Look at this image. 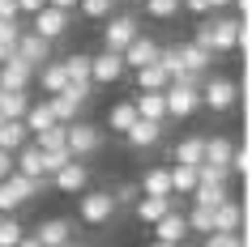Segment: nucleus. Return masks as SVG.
Masks as SVG:
<instances>
[{
  "label": "nucleus",
  "mask_w": 252,
  "mask_h": 247,
  "mask_svg": "<svg viewBox=\"0 0 252 247\" xmlns=\"http://www.w3.org/2000/svg\"><path fill=\"white\" fill-rule=\"evenodd\" d=\"M235 98H239V85L231 77H210L205 73V81H201V107H210V111H231L235 107Z\"/></svg>",
  "instance_id": "f257e3e1"
},
{
  "label": "nucleus",
  "mask_w": 252,
  "mask_h": 247,
  "mask_svg": "<svg viewBox=\"0 0 252 247\" xmlns=\"http://www.w3.org/2000/svg\"><path fill=\"white\" fill-rule=\"evenodd\" d=\"M107 22V30H103V47H111V52H124L128 43L141 34V26H137V17L133 13H111V17H103Z\"/></svg>",
  "instance_id": "f03ea898"
},
{
  "label": "nucleus",
  "mask_w": 252,
  "mask_h": 247,
  "mask_svg": "<svg viewBox=\"0 0 252 247\" xmlns=\"http://www.w3.org/2000/svg\"><path fill=\"white\" fill-rule=\"evenodd\" d=\"M162 98H167V119H188L201 107V85H175L171 81L162 90Z\"/></svg>",
  "instance_id": "7ed1b4c3"
},
{
  "label": "nucleus",
  "mask_w": 252,
  "mask_h": 247,
  "mask_svg": "<svg viewBox=\"0 0 252 247\" xmlns=\"http://www.w3.org/2000/svg\"><path fill=\"white\" fill-rule=\"evenodd\" d=\"M116 196L111 192H86L81 196V221L86 226H107V221L116 218Z\"/></svg>",
  "instance_id": "20e7f679"
},
{
  "label": "nucleus",
  "mask_w": 252,
  "mask_h": 247,
  "mask_svg": "<svg viewBox=\"0 0 252 247\" xmlns=\"http://www.w3.org/2000/svg\"><path fill=\"white\" fill-rule=\"evenodd\" d=\"M98 145H103V132L94 128V124H68L64 149L73 158H94V154H98Z\"/></svg>",
  "instance_id": "39448f33"
},
{
  "label": "nucleus",
  "mask_w": 252,
  "mask_h": 247,
  "mask_svg": "<svg viewBox=\"0 0 252 247\" xmlns=\"http://www.w3.org/2000/svg\"><path fill=\"white\" fill-rule=\"evenodd\" d=\"M30 17H34V26H30V30H34V34H43V39H64V34H68V9H56V4H43V9H39V13H30Z\"/></svg>",
  "instance_id": "423d86ee"
},
{
  "label": "nucleus",
  "mask_w": 252,
  "mask_h": 247,
  "mask_svg": "<svg viewBox=\"0 0 252 247\" xmlns=\"http://www.w3.org/2000/svg\"><path fill=\"white\" fill-rule=\"evenodd\" d=\"M120 77H124V60H120V52L103 47L98 55H90V81H94V85H116Z\"/></svg>",
  "instance_id": "0eeeda50"
},
{
  "label": "nucleus",
  "mask_w": 252,
  "mask_h": 247,
  "mask_svg": "<svg viewBox=\"0 0 252 247\" xmlns=\"http://www.w3.org/2000/svg\"><path fill=\"white\" fill-rule=\"evenodd\" d=\"M30 81H34V68H30L17 52L0 64V90H30Z\"/></svg>",
  "instance_id": "6e6552de"
},
{
  "label": "nucleus",
  "mask_w": 252,
  "mask_h": 247,
  "mask_svg": "<svg viewBox=\"0 0 252 247\" xmlns=\"http://www.w3.org/2000/svg\"><path fill=\"white\" fill-rule=\"evenodd\" d=\"M17 55H22L30 68H39L43 60H52V39H43L34 30H22V34H17Z\"/></svg>",
  "instance_id": "1a4fd4ad"
},
{
  "label": "nucleus",
  "mask_w": 252,
  "mask_h": 247,
  "mask_svg": "<svg viewBox=\"0 0 252 247\" xmlns=\"http://www.w3.org/2000/svg\"><path fill=\"white\" fill-rule=\"evenodd\" d=\"M124 141L133 145V149H154V145L162 141V124L158 119H141L137 115L133 124H128V132H124Z\"/></svg>",
  "instance_id": "9d476101"
},
{
  "label": "nucleus",
  "mask_w": 252,
  "mask_h": 247,
  "mask_svg": "<svg viewBox=\"0 0 252 247\" xmlns=\"http://www.w3.org/2000/svg\"><path fill=\"white\" fill-rule=\"evenodd\" d=\"M167 209H175V196H137L133 200V213H137V221H146V226H154V221L167 213Z\"/></svg>",
  "instance_id": "9b49d317"
},
{
  "label": "nucleus",
  "mask_w": 252,
  "mask_h": 247,
  "mask_svg": "<svg viewBox=\"0 0 252 247\" xmlns=\"http://www.w3.org/2000/svg\"><path fill=\"white\" fill-rule=\"evenodd\" d=\"M52 179H56V188H60V192H86V183H90V170L81 166L77 158H68V162L56 170Z\"/></svg>",
  "instance_id": "f8f14e48"
},
{
  "label": "nucleus",
  "mask_w": 252,
  "mask_h": 247,
  "mask_svg": "<svg viewBox=\"0 0 252 247\" xmlns=\"http://www.w3.org/2000/svg\"><path fill=\"white\" fill-rule=\"evenodd\" d=\"M154 55H158V43L146 39V34H137V39L120 52V60H124V68H141V64H154Z\"/></svg>",
  "instance_id": "ddd939ff"
},
{
  "label": "nucleus",
  "mask_w": 252,
  "mask_h": 247,
  "mask_svg": "<svg viewBox=\"0 0 252 247\" xmlns=\"http://www.w3.org/2000/svg\"><path fill=\"white\" fill-rule=\"evenodd\" d=\"M214 230H222V234H239L244 230V209L226 196L222 205H214Z\"/></svg>",
  "instance_id": "4468645a"
},
{
  "label": "nucleus",
  "mask_w": 252,
  "mask_h": 247,
  "mask_svg": "<svg viewBox=\"0 0 252 247\" xmlns=\"http://www.w3.org/2000/svg\"><path fill=\"white\" fill-rule=\"evenodd\" d=\"M133 107H137L141 119H158V124L167 119V98H162V90H137Z\"/></svg>",
  "instance_id": "2eb2a0df"
},
{
  "label": "nucleus",
  "mask_w": 252,
  "mask_h": 247,
  "mask_svg": "<svg viewBox=\"0 0 252 247\" xmlns=\"http://www.w3.org/2000/svg\"><path fill=\"white\" fill-rule=\"evenodd\" d=\"M154 239H167V243H180V239H188V221H184V213L167 209V213L154 221Z\"/></svg>",
  "instance_id": "dca6fc26"
},
{
  "label": "nucleus",
  "mask_w": 252,
  "mask_h": 247,
  "mask_svg": "<svg viewBox=\"0 0 252 247\" xmlns=\"http://www.w3.org/2000/svg\"><path fill=\"white\" fill-rule=\"evenodd\" d=\"M137 188L146 196H175L171 192V166H150L141 179H137Z\"/></svg>",
  "instance_id": "f3484780"
},
{
  "label": "nucleus",
  "mask_w": 252,
  "mask_h": 247,
  "mask_svg": "<svg viewBox=\"0 0 252 247\" xmlns=\"http://www.w3.org/2000/svg\"><path fill=\"white\" fill-rule=\"evenodd\" d=\"M34 73H39V85L47 94H60L68 85V73H64V60H43L39 68H34Z\"/></svg>",
  "instance_id": "a211bd4d"
},
{
  "label": "nucleus",
  "mask_w": 252,
  "mask_h": 247,
  "mask_svg": "<svg viewBox=\"0 0 252 247\" xmlns=\"http://www.w3.org/2000/svg\"><path fill=\"white\" fill-rule=\"evenodd\" d=\"M201 158H205V137H184L180 145H171V162L180 166H201Z\"/></svg>",
  "instance_id": "6ab92c4d"
},
{
  "label": "nucleus",
  "mask_w": 252,
  "mask_h": 247,
  "mask_svg": "<svg viewBox=\"0 0 252 247\" xmlns=\"http://www.w3.org/2000/svg\"><path fill=\"white\" fill-rule=\"evenodd\" d=\"M34 239H39L43 247L64 243V239H73V221H68V218H47V221L39 226V230H34Z\"/></svg>",
  "instance_id": "aec40b11"
},
{
  "label": "nucleus",
  "mask_w": 252,
  "mask_h": 247,
  "mask_svg": "<svg viewBox=\"0 0 252 247\" xmlns=\"http://www.w3.org/2000/svg\"><path fill=\"white\" fill-rule=\"evenodd\" d=\"M26 141H30V132H26V124H22V119H4V124H0V149L17 154Z\"/></svg>",
  "instance_id": "412c9836"
},
{
  "label": "nucleus",
  "mask_w": 252,
  "mask_h": 247,
  "mask_svg": "<svg viewBox=\"0 0 252 247\" xmlns=\"http://www.w3.org/2000/svg\"><path fill=\"white\" fill-rule=\"evenodd\" d=\"M175 55H180V64L192 68V73H210V52H205V47H197V43H180V47H175Z\"/></svg>",
  "instance_id": "4be33fe9"
},
{
  "label": "nucleus",
  "mask_w": 252,
  "mask_h": 247,
  "mask_svg": "<svg viewBox=\"0 0 252 247\" xmlns=\"http://www.w3.org/2000/svg\"><path fill=\"white\" fill-rule=\"evenodd\" d=\"M4 179H9V183L17 188V196H22V205H26V200H39V196H43V188H47L43 179H34V175H22V170H9Z\"/></svg>",
  "instance_id": "5701e85b"
},
{
  "label": "nucleus",
  "mask_w": 252,
  "mask_h": 247,
  "mask_svg": "<svg viewBox=\"0 0 252 247\" xmlns=\"http://www.w3.org/2000/svg\"><path fill=\"white\" fill-rule=\"evenodd\" d=\"M171 85V77L162 73V64L154 60V64H141L137 68V90H167Z\"/></svg>",
  "instance_id": "b1692460"
},
{
  "label": "nucleus",
  "mask_w": 252,
  "mask_h": 247,
  "mask_svg": "<svg viewBox=\"0 0 252 247\" xmlns=\"http://www.w3.org/2000/svg\"><path fill=\"white\" fill-rule=\"evenodd\" d=\"M231 149H235V145L226 141V137H205V158H201V162H210V166H226V162H231ZM231 170V166H226Z\"/></svg>",
  "instance_id": "393cba45"
},
{
  "label": "nucleus",
  "mask_w": 252,
  "mask_h": 247,
  "mask_svg": "<svg viewBox=\"0 0 252 247\" xmlns=\"http://www.w3.org/2000/svg\"><path fill=\"white\" fill-rule=\"evenodd\" d=\"M188 196H192V205L214 209V205H222V200H226L231 192H226V183H197V188H192Z\"/></svg>",
  "instance_id": "a878e982"
},
{
  "label": "nucleus",
  "mask_w": 252,
  "mask_h": 247,
  "mask_svg": "<svg viewBox=\"0 0 252 247\" xmlns=\"http://www.w3.org/2000/svg\"><path fill=\"white\" fill-rule=\"evenodd\" d=\"M22 124H26V132H43V128H52V124H56V115H52V107H47V103H30L26 115H22Z\"/></svg>",
  "instance_id": "bb28decb"
},
{
  "label": "nucleus",
  "mask_w": 252,
  "mask_h": 247,
  "mask_svg": "<svg viewBox=\"0 0 252 247\" xmlns=\"http://www.w3.org/2000/svg\"><path fill=\"white\" fill-rule=\"evenodd\" d=\"M133 119H137V107H133V98H124V103H116V107H111V115H107V128L124 137Z\"/></svg>",
  "instance_id": "cd10ccee"
},
{
  "label": "nucleus",
  "mask_w": 252,
  "mask_h": 247,
  "mask_svg": "<svg viewBox=\"0 0 252 247\" xmlns=\"http://www.w3.org/2000/svg\"><path fill=\"white\" fill-rule=\"evenodd\" d=\"M197 188V166H180V162H171V192L188 196Z\"/></svg>",
  "instance_id": "c85d7f7f"
},
{
  "label": "nucleus",
  "mask_w": 252,
  "mask_h": 247,
  "mask_svg": "<svg viewBox=\"0 0 252 247\" xmlns=\"http://www.w3.org/2000/svg\"><path fill=\"white\" fill-rule=\"evenodd\" d=\"M64 137H68V124H52V128L34 132V145L39 149H64Z\"/></svg>",
  "instance_id": "c756f323"
},
{
  "label": "nucleus",
  "mask_w": 252,
  "mask_h": 247,
  "mask_svg": "<svg viewBox=\"0 0 252 247\" xmlns=\"http://www.w3.org/2000/svg\"><path fill=\"white\" fill-rule=\"evenodd\" d=\"M188 234H210L214 230V209H205V205H192V213H188Z\"/></svg>",
  "instance_id": "7c9ffc66"
},
{
  "label": "nucleus",
  "mask_w": 252,
  "mask_h": 247,
  "mask_svg": "<svg viewBox=\"0 0 252 247\" xmlns=\"http://www.w3.org/2000/svg\"><path fill=\"white\" fill-rule=\"evenodd\" d=\"M64 73H68V81H90V55L86 52L64 55Z\"/></svg>",
  "instance_id": "2f4dec72"
},
{
  "label": "nucleus",
  "mask_w": 252,
  "mask_h": 247,
  "mask_svg": "<svg viewBox=\"0 0 252 247\" xmlns=\"http://www.w3.org/2000/svg\"><path fill=\"white\" fill-rule=\"evenodd\" d=\"M77 9L90 17V22H103V17L116 13V0H77Z\"/></svg>",
  "instance_id": "473e14b6"
},
{
  "label": "nucleus",
  "mask_w": 252,
  "mask_h": 247,
  "mask_svg": "<svg viewBox=\"0 0 252 247\" xmlns=\"http://www.w3.org/2000/svg\"><path fill=\"white\" fill-rule=\"evenodd\" d=\"M146 4V13L154 17V22H171L175 13H180V0H141Z\"/></svg>",
  "instance_id": "72a5a7b5"
},
{
  "label": "nucleus",
  "mask_w": 252,
  "mask_h": 247,
  "mask_svg": "<svg viewBox=\"0 0 252 247\" xmlns=\"http://www.w3.org/2000/svg\"><path fill=\"white\" fill-rule=\"evenodd\" d=\"M68 158H73L68 149H39V166H43V175H56V170L64 166Z\"/></svg>",
  "instance_id": "f704fd0d"
},
{
  "label": "nucleus",
  "mask_w": 252,
  "mask_h": 247,
  "mask_svg": "<svg viewBox=\"0 0 252 247\" xmlns=\"http://www.w3.org/2000/svg\"><path fill=\"white\" fill-rule=\"evenodd\" d=\"M22 221L17 218H4V213H0V247H17V239H22Z\"/></svg>",
  "instance_id": "c9c22d12"
},
{
  "label": "nucleus",
  "mask_w": 252,
  "mask_h": 247,
  "mask_svg": "<svg viewBox=\"0 0 252 247\" xmlns=\"http://www.w3.org/2000/svg\"><path fill=\"white\" fill-rule=\"evenodd\" d=\"M13 209H22V196L9 179H0V213H13Z\"/></svg>",
  "instance_id": "e433bc0d"
},
{
  "label": "nucleus",
  "mask_w": 252,
  "mask_h": 247,
  "mask_svg": "<svg viewBox=\"0 0 252 247\" xmlns=\"http://www.w3.org/2000/svg\"><path fill=\"white\" fill-rule=\"evenodd\" d=\"M231 179V170L226 166H210V162H201L197 166V183H226Z\"/></svg>",
  "instance_id": "4c0bfd02"
},
{
  "label": "nucleus",
  "mask_w": 252,
  "mask_h": 247,
  "mask_svg": "<svg viewBox=\"0 0 252 247\" xmlns=\"http://www.w3.org/2000/svg\"><path fill=\"white\" fill-rule=\"evenodd\" d=\"M231 0H180V9H188V13H197V17H205L210 9H226Z\"/></svg>",
  "instance_id": "58836bf2"
},
{
  "label": "nucleus",
  "mask_w": 252,
  "mask_h": 247,
  "mask_svg": "<svg viewBox=\"0 0 252 247\" xmlns=\"http://www.w3.org/2000/svg\"><path fill=\"white\" fill-rule=\"evenodd\" d=\"M248 162H252L248 145H235V149H231V162H226V166H231V175H248Z\"/></svg>",
  "instance_id": "ea45409f"
},
{
  "label": "nucleus",
  "mask_w": 252,
  "mask_h": 247,
  "mask_svg": "<svg viewBox=\"0 0 252 247\" xmlns=\"http://www.w3.org/2000/svg\"><path fill=\"white\" fill-rule=\"evenodd\" d=\"M205 247H244L239 234H222V230H210L205 234Z\"/></svg>",
  "instance_id": "a19ab883"
},
{
  "label": "nucleus",
  "mask_w": 252,
  "mask_h": 247,
  "mask_svg": "<svg viewBox=\"0 0 252 247\" xmlns=\"http://www.w3.org/2000/svg\"><path fill=\"white\" fill-rule=\"evenodd\" d=\"M111 196H116V205H128V209H133V200L141 196V188H137V183H120Z\"/></svg>",
  "instance_id": "79ce46f5"
},
{
  "label": "nucleus",
  "mask_w": 252,
  "mask_h": 247,
  "mask_svg": "<svg viewBox=\"0 0 252 247\" xmlns=\"http://www.w3.org/2000/svg\"><path fill=\"white\" fill-rule=\"evenodd\" d=\"M17 34H22L17 17H13V22H4V17H0V43H17Z\"/></svg>",
  "instance_id": "37998d69"
},
{
  "label": "nucleus",
  "mask_w": 252,
  "mask_h": 247,
  "mask_svg": "<svg viewBox=\"0 0 252 247\" xmlns=\"http://www.w3.org/2000/svg\"><path fill=\"white\" fill-rule=\"evenodd\" d=\"M0 17H4V22H13V17H22V13H17V0H0Z\"/></svg>",
  "instance_id": "c03bdc74"
},
{
  "label": "nucleus",
  "mask_w": 252,
  "mask_h": 247,
  "mask_svg": "<svg viewBox=\"0 0 252 247\" xmlns=\"http://www.w3.org/2000/svg\"><path fill=\"white\" fill-rule=\"evenodd\" d=\"M47 0H17V13H39Z\"/></svg>",
  "instance_id": "a18cd8bd"
},
{
  "label": "nucleus",
  "mask_w": 252,
  "mask_h": 247,
  "mask_svg": "<svg viewBox=\"0 0 252 247\" xmlns=\"http://www.w3.org/2000/svg\"><path fill=\"white\" fill-rule=\"evenodd\" d=\"M9 170H13V154H9V149H0V179H4Z\"/></svg>",
  "instance_id": "49530a36"
},
{
  "label": "nucleus",
  "mask_w": 252,
  "mask_h": 247,
  "mask_svg": "<svg viewBox=\"0 0 252 247\" xmlns=\"http://www.w3.org/2000/svg\"><path fill=\"white\" fill-rule=\"evenodd\" d=\"M17 247H43V243L34 239V234H22V239H17Z\"/></svg>",
  "instance_id": "de8ad7c7"
},
{
  "label": "nucleus",
  "mask_w": 252,
  "mask_h": 247,
  "mask_svg": "<svg viewBox=\"0 0 252 247\" xmlns=\"http://www.w3.org/2000/svg\"><path fill=\"white\" fill-rule=\"evenodd\" d=\"M47 4H56V9H77V0H47Z\"/></svg>",
  "instance_id": "09e8293b"
},
{
  "label": "nucleus",
  "mask_w": 252,
  "mask_h": 247,
  "mask_svg": "<svg viewBox=\"0 0 252 247\" xmlns=\"http://www.w3.org/2000/svg\"><path fill=\"white\" fill-rule=\"evenodd\" d=\"M231 4L239 9V17H248V0H231Z\"/></svg>",
  "instance_id": "8fccbe9b"
},
{
  "label": "nucleus",
  "mask_w": 252,
  "mask_h": 247,
  "mask_svg": "<svg viewBox=\"0 0 252 247\" xmlns=\"http://www.w3.org/2000/svg\"><path fill=\"white\" fill-rule=\"evenodd\" d=\"M150 247H175V243H167V239H154V243H150Z\"/></svg>",
  "instance_id": "3c124183"
},
{
  "label": "nucleus",
  "mask_w": 252,
  "mask_h": 247,
  "mask_svg": "<svg viewBox=\"0 0 252 247\" xmlns=\"http://www.w3.org/2000/svg\"><path fill=\"white\" fill-rule=\"evenodd\" d=\"M56 247H77V243H73V239H64V243H56Z\"/></svg>",
  "instance_id": "603ef678"
},
{
  "label": "nucleus",
  "mask_w": 252,
  "mask_h": 247,
  "mask_svg": "<svg viewBox=\"0 0 252 247\" xmlns=\"http://www.w3.org/2000/svg\"><path fill=\"white\" fill-rule=\"evenodd\" d=\"M0 124H4V111H0Z\"/></svg>",
  "instance_id": "864d4df0"
},
{
  "label": "nucleus",
  "mask_w": 252,
  "mask_h": 247,
  "mask_svg": "<svg viewBox=\"0 0 252 247\" xmlns=\"http://www.w3.org/2000/svg\"><path fill=\"white\" fill-rule=\"evenodd\" d=\"M128 4H141V0H128Z\"/></svg>",
  "instance_id": "5fc2aeb1"
},
{
  "label": "nucleus",
  "mask_w": 252,
  "mask_h": 247,
  "mask_svg": "<svg viewBox=\"0 0 252 247\" xmlns=\"http://www.w3.org/2000/svg\"><path fill=\"white\" fill-rule=\"evenodd\" d=\"M81 247H94V243H81Z\"/></svg>",
  "instance_id": "6e6d98bb"
}]
</instances>
